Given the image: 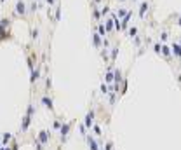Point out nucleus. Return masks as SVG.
Segmentation results:
<instances>
[{
  "label": "nucleus",
  "mask_w": 181,
  "mask_h": 150,
  "mask_svg": "<svg viewBox=\"0 0 181 150\" xmlns=\"http://www.w3.org/2000/svg\"><path fill=\"white\" fill-rule=\"evenodd\" d=\"M14 16L23 17V19H28V4L25 0H17L16 7H14Z\"/></svg>",
  "instance_id": "f257e3e1"
},
{
  "label": "nucleus",
  "mask_w": 181,
  "mask_h": 150,
  "mask_svg": "<svg viewBox=\"0 0 181 150\" xmlns=\"http://www.w3.org/2000/svg\"><path fill=\"white\" fill-rule=\"evenodd\" d=\"M73 120H70V122H63V126L59 127V141L61 143H64L66 140H68V136H70V133H72V127H73Z\"/></svg>",
  "instance_id": "f03ea898"
},
{
  "label": "nucleus",
  "mask_w": 181,
  "mask_h": 150,
  "mask_svg": "<svg viewBox=\"0 0 181 150\" xmlns=\"http://www.w3.org/2000/svg\"><path fill=\"white\" fill-rule=\"evenodd\" d=\"M40 103L47 108L49 112H52L54 114V101H52V98L49 96V93H44L42 96H40Z\"/></svg>",
  "instance_id": "7ed1b4c3"
},
{
  "label": "nucleus",
  "mask_w": 181,
  "mask_h": 150,
  "mask_svg": "<svg viewBox=\"0 0 181 150\" xmlns=\"http://www.w3.org/2000/svg\"><path fill=\"white\" fill-rule=\"evenodd\" d=\"M94 119H96V110H94V108H91V110L87 112L85 119H84V126L87 127V129H91V127H93V124H94Z\"/></svg>",
  "instance_id": "20e7f679"
},
{
  "label": "nucleus",
  "mask_w": 181,
  "mask_h": 150,
  "mask_svg": "<svg viewBox=\"0 0 181 150\" xmlns=\"http://www.w3.org/2000/svg\"><path fill=\"white\" fill-rule=\"evenodd\" d=\"M5 40H14L12 33H11V28H5V26H0V44Z\"/></svg>",
  "instance_id": "39448f33"
},
{
  "label": "nucleus",
  "mask_w": 181,
  "mask_h": 150,
  "mask_svg": "<svg viewBox=\"0 0 181 150\" xmlns=\"http://www.w3.org/2000/svg\"><path fill=\"white\" fill-rule=\"evenodd\" d=\"M37 140H38L42 145H47V143L51 141V131H47V129H42V131L37 135Z\"/></svg>",
  "instance_id": "423d86ee"
},
{
  "label": "nucleus",
  "mask_w": 181,
  "mask_h": 150,
  "mask_svg": "<svg viewBox=\"0 0 181 150\" xmlns=\"http://www.w3.org/2000/svg\"><path fill=\"white\" fill-rule=\"evenodd\" d=\"M150 7H152V4L148 2V0H143V2L139 4V11H138V16H139L141 19H145V17H146V12L150 11Z\"/></svg>",
  "instance_id": "0eeeda50"
},
{
  "label": "nucleus",
  "mask_w": 181,
  "mask_h": 150,
  "mask_svg": "<svg viewBox=\"0 0 181 150\" xmlns=\"http://www.w3.org/2000/svg\"><path fill=\"white\" fill-rule=\"evenodd\" d=\"M32 115H26L25 114V117H23V120H21V127H19V131L21 133H26L28 131V127H30V124H32Z\"/></svg>",
  "instance_id": "6e6552de"
},
{
  "label": "nucleus",
  "mask_w": 181,
  "mask_h": 150,
  "mask_svg": "<svg viewBox=\"0 0 181 150\" xmlns=\"http://www.w3.org/2000/svg\"><path fill=\"white\" fill-rule=\"evenodd\" d=\"M93 44H94V47L96 49H101V44H103V37L96 32V30H93Z\"/></svg>",
  "instance_id": "1a4fd4ad"
},
{
  "label": "nucleus",
  "mask_w": 181,
  "mask_h": 150,
  "mask_svg": "<svg viewBox=\"0 0 181 150\" xmlns=\"http://www.w3.org/2000/svg\"><path fill=\"white\" fill-rule=\"evenodd\" d=\"M171 52H172V56L174 58H178V59H181V46L178 44V42L174 40L172 44H171Z\"/></svg>",
  "instance_id": "9d476101"
},
{
  "label": "nucleus",
  "mask_w": 181,
  "mask_h": 150,
  "mask_svg": "<svg viewBox=\"0 0 181 150\" xmlns=\"http://www.w3.org/2000/svg\"><path fill=\"white\" fill-rule=\"evenodd\" d=\"M110 63H111V65H115V59H117V54H119V44H115V46H113V47H110ZM110 63H108V65H110Z\"/></svg>",
  "instance_id": "9b49d317"
},
{
  "label": "nucleus",
  "mask_w": 181,
  "mask_h": 150,
  "mask_svg": "<svg viewBox=\"0 0 181 150\" xmlns=\"http://www.w3.org/2000/svg\"><path fill=\"white\" fill-rule=\"evenodd\" d=\"M59 19H61V4L58 2V4L54 5V17H52V23H54V25L59 23Z\"/></svg>",
  "instance_id": "f8f14e48"
},
{
  "label": "nucleus",
  "mask_w": 181,
  "mask_h": 150,
  "mask_svg": "<svg viewBox=\"0 0 181 150\" xmlns=\"http://www.w3.org/2000/svg\"><path fill=\"white\" fill-rule=\"evenodd\" d=\"M160 54L167 59V61H171V58H172V52H171V47L169 46H164L162 44V49H160Z\"/></svg>",
  "instance_id": "ddd939ff"
},
{
  "label": "nucleus",
  "mask_w": 181,
  "mask_h": 150,
  "mask_svg": "<svg viewBox=\"0 0 181 150\" xmlns=\"http://www.w3.org/2000/svg\"><path fill=\"white\" fill-rule=\"evenodd\" d=\"M91 14H93V19L96 21H101V11H99V7L98 5H93V9H91Z\"/></svg>",
  "instance_id": "4468645a"
},
{
  "label": "nucleus",
  "mask_w": 181,
  "mask_h": 150,
  "mask_svg": "<svg viewBox=\"0 0 181 150\" xmlns=\"http://www.w3.org/2000/svg\"><path fill=\"white\" fill-rule=\"evenodd\" d=\"M38 7H40V4H37L35 0H33V2H30V4H28V14H37Z\"/></svg>",
  "instance_id": "2eb2a0df"
},
{
  "label": "nucleus",
  "mask_w": 181,
  "mask_h": 150,
  "mask_svg": "<svg viewBox=\"0 0 181 150\" xmlns=\"http://www.w3.org/2000/svg\"><path fill=\"white\" fill-rule=\"evenodd\" d=\"M105 28H106V33H113V19L111 17H108V19H105Z\"/></svg>",
  "instance_id": "dca6fc26"
},
{
  "label": "nucleus",
  "mask_w": 181,
  "mask_h": 150,
  "mask_svg": "<svg viewBox=\"0 0 181 150\" xmlns=\"http://www.w3.org/2000/svg\"><path fill=\"white\" fill-rule=\"evenodd\" d=\"M99 11H101V17H105L111 12V7H110V4H105L103 7H99Z\"/></svg>",
  "instance_id": "f3484780"
},
{
  "label": "nucleus",
  "mask_w": 181,
  "mask_h": 150,
  "mask_svg": "<svg viewBox=\"0 0 181 150\" xmlns=\"http://www.w3.org/2000/svg\"><path fill=\"white\" fill-rule=\"evenodd\" d=\"M38 35H40V30H38V28H32V30H30V38H32V42L38 40Z\"/></svg>",
  "instance_id": "a211bd4d"
},
{
  "label": "nucleus",
  "mask_w": 181,
  "mask_h": 150,
  "mask_svg": "<svg viewBox=\"0 0 181 150\" xmlns=\"http://www.w3.org/2000/svg\"><path fill=\"white\" fill-rule=\"evenodd\" d=\"M63 122H64V120H63L61 117H56L54 122H52V129H58V131H59V127L63 126Z\"/></svg>",
  "instance_id": "6ab92c4d"
},
{
  "label": "nucleus",
  "mask_w": 181,
  "mask_h": 150,
  "mask_svg": "<svg viewBox=\"0 0 181 150\" xmlns=\"http://www.w3.org/2000/svg\"><path fill=\"white\" fill-rule=\"evenodd\" d=\"M138 32H139V30H138V26H129V28H127V35H129L131 38L138 35Z\"/></svg>",
  "instance_id": "aec40b11"
},
{
  "label": "nucleus",
  "mask_w": 181,
  "mask_h": 150,
  "mask_svg": "<svg viewBox=\"0 0 181 150\" xmlns=\"http://www.w3.org/2000/svg\"><path fill=\"white\" fill-rule=\"evenodd\" d=\"M11 140H12V135H11V133H4V136H2V141H0V143H2V145H7Z\"/></svg>",
  "instance_id": "412c9836"
},
{
  "label": "nucleus",
  "mask_w": 181,
  "mask_h": 150,
  "mask_svg": "<svg viewBox=\"0 0 181 150\" xmlns=\"http://www.w3.org/2000/svg\"><path fill=\"white\" fill-rule=\"evenodd\" d=\"M26 115H35V105L33 103H28V106H26Z\"/></svg>",
  "instance_id": "4be33fe9"
},
{
  "label": "nucleus",
  "mask_w": 181,
  "mask_h": 150,
  "mask_svg": "<svg viewBox=\"0 0 181 150\" xmlns=\"http://www.w3.org/2000/svg\"><path fill=\"white\" fill-rule=\"evenodd\" d=\"M127 12H129V9H127V7H120V9H119L117 17H119V19H122V17H125V14H127Z\"/></svg>",
  "instance_id": "5701e85b"
},
{
  "label": "nucleus",
  "mask_w": 181,
  "mask_h": 150,
  "mask_svg": "<svg viewBox=\"0 0 181 150\" xmlns=\"http://www.w3.org/2000/svg\"><path fill=\"white\" fill-rule=\"evenodd\" d=\"M141 42H143V37H138V35L132 37V44H134L136 47H139V46H141Z\"/></svg>",
  "instance_id": "b1692460"
},
{
  "label": "nucleus",
  "mask_w": 181,
  "mask_h": 150,
  "mask_svg": "<svg viewBox=\"0 0 181 150\" xmlns=\"http://www.w3.org/2000/svg\"><path fill=\"white\" fill-rule=\"evenodd\" d=\"M169 38V30H162L160 32V42H167Z\"/></svg>",
  "instance_id": "393cba45"
},
{
  "label": "nucleus",
  "mask_w": 181,
  "mask_h": 150,
  "mask_svg": "<svg viewBox=\"0 0 181 150\" xmlns=\"http://www.w3.org/2000/svg\"><path fill=\"white\" fill-rule=\"evenodd\" d=\"M91 129L94 131V135H96V136H101V127H99L98 124H93V127H91Z\"/></svg>",
  "instance_id": "a878e982"
},
{
  "label": "nucleus",
  "mask_w": 181,
  "mask_h": 150,
  "mask_svg": "<svg viewBox=\"0 0 181 150\" xmlns=\"http://www.w3.org/2000/svg\"><path fill=\"white\" fill-rule=\"evenodd\" d=\"M33 147H35V150H44V145H42V143H40L37 138L33 140Z\"/></svg>",
  "instance_id": "bb28decb"
},
{
  "label": "nucleus",
  "mask_w": 181,
  "mask_h": 150,
  "mask_svg": "<svg viewBox=\"0 0 181 150\" xmlns=\"http://www.w3.org/2000/svg\"><path fill=\"white\" fill-rule=\"evenodd\" d=\"M160 49H162V44H160V42H155V44H153V51L157 54H160Z\"/></svg>",
  "instance_id": "cd10ccee"
},
{
  "label": "nucleus",
  "mask_w": 181,
  "mask_h": 150,
  "mask_svg": "<svg viewBox=\"0 0 181 150\" xmlns=\"http://www.w3.org/2000/svg\"><path fill=\"white\" fill-rule=\"evenodd\" d=\"M105 150H113V141H111V140H108V141H106Z\"/></svg>",
  "instance_id": "c85d7f7f"
},
{
  "label": "nucleus",
  "mask_w": 181,
  "mask_h": 150,
  "mask_svg": "<svg viewBox=\"0 0 181 150\" xmlns=\"http://www.w3.org/2000/svg\"><path fill=\"white\" fill-rule=\"evenodd\" d=\"M103 2H105V0H91V5H98V7H99Z\"/></svg>",
  "instance_id": "c756f323"
},
{
  "label": "nucleus",
  "mask_w": 181,
  "mask_h": 150,
  "mask_svg": "<svg viewBox=\"0 0 181 150\" xmlns=\"http://www.w3.org/2000/svg\"><path fill=\"white\" fill-rule=\"evenodd\" d=\"M178 26L181 28V14H179V17H178Z\"/></svg>",
  "instance_id": "7c9ffc66"
},
{
  "label": "nucleus",
  "mask_w": 181,
  "mask_h": 150,
  "mask_svg": "<svg viewBox=\"0 0 181 150\" xmlns=\"http://www.w3.org/2000/svg\"><path fill=\"white\" fill-rule=\"evenodd\" d=\"M117 2H127V0H117Z\"/></svg>",
  "instance_id": "2f4dec72"
},
{
  "label": "nucleus",
  "mask_w": 181,
  "mask_h": 150,
  "mask_svg": "<svg viewBox=\"0 0 181 150\" xmlns=\"http://www.w3.org/2000/svg\"><path fill=\"white\" fill-rule=\"evenodd\" d=\"M4 2H5V0H0V4H4Z\"/></svg>",
  "instance_id": "473e14b6"
},
{
  "label": "nucleus",
  "mask_w": 181,
  "mask_h": 150,
  "mask_svg": "<svg viewBox=\"0 0 181 150\" xmlns=\"http://www.w3.org/2000/svg\"><path fill=\"white\" fill-rule=\"evenodd\" d=\"M131 2H138V0H131Z\"/></svg>",
  "instance_id": "72a5a7b5"
},
{
  "label": "nucleus",
  "mask_w": 181,
  "mask_h": 150,
  "mask_svg": "<svg viewBox=\"0 0 181 150\" xmlns=\"http://www.w3.org/2000/svg\"><path fill=\"white\" fill-rule=\"evenodd\" d=\"M178 44H179V46H181V40H179V42H178Z\"/></svg>",
  "instance_id": "f704fd0d"
},
{
  "label": "nucleus",
  "mask_w": 181,
  "mask_h": 150,
  "mask_svg": "<svg viewBox=\"0 0 181 150\" xmlns=\"http://www.w3.org/2000/svg\"><path fill=\"white\" fill-rule=\"evenodd\" d=\"M16 2H17V0H16Z\"/></svg>",
  "instance_id": "c9c22d12"
}]
</instances>
